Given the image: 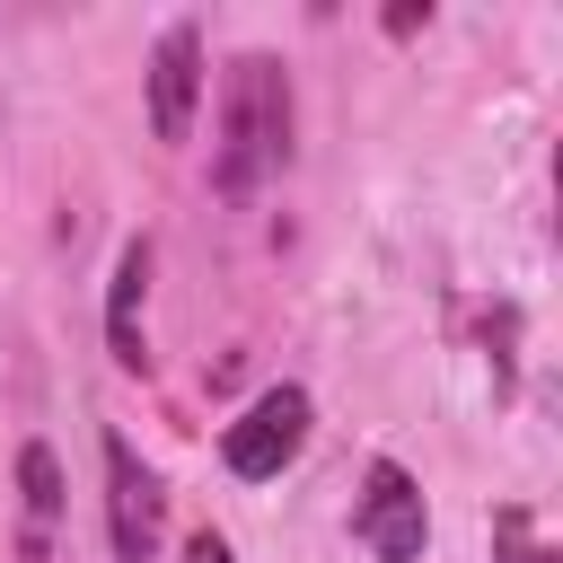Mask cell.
<instances>
[{
  "label": "cell",
  "instance_id": "8",
  "mask_svg": "<svg viewBox=\"0 0 563 563\" xmlns=\"http://www.w3.org/2000/svg\"><path fill=\"white\" fill-rule=\"evenodd\" d=\"M493 545H501V563H554V554L528 537V510H493Z\"/></svg>",
  "mask_w": 563,
  "mask_h": 563
},
{
  "label": "cell",
  "instance_id": "4",
  "mask_svg": "<svg viewBox=\"0 0 563 563\" xmlns=\"http://www.w3.org/2000/svg\"><path fill=\"white\" fill-rule=\"evenodd\" d=\"M106 528H114V563L158 554V475L132 457L123 431H106Z\"/></svg>",
  "mask_w": 563,
  "mask_h": 563
},
{
  "label": "cell",
  "instance_id": "1",
  "mask_svg": "<svg viewBox=\"0 0 563 563\" xmlns=\"http://www.w3.org/2000/svg\"><path fill=\"white\" fill-rule=\"evenodd\" d=\"M290 158V79L273 53H246L229 70V97H220V194H255L273 167Z\"/></svg>",
  "mask_w": 563,
  "mask_h": 563
},
{
  "label": "cell",
  "instance_id": "3",
  "mask_svg": "<svg viewBox=\"0 0 563 563\" xmlns=\"http://www.w3.org/2000/svg\"><path fill=\"white\" fill-rule=\"evenodd\" d=\"M352 537H361L378 563H422V545H431V510H422V484H413L396 457L369 466L361 510H352Z\"/></svg>",
  "mask_w": 563,
  "mask_h": 563
},
{
  "label": "cell",
  "instance_id": "10",
  "mask_svg": "<svg viewBox=\"0 0 563 563\" xmlns=\"http://www.w3.org/2000/svg\"><path fill=\"white\" fill-rule=\"evenodd\" d=\"M185 563H238V554H229V545H220V537H211V528H202V537H194V545H185Z\"/></svg>",
  "mask_w": 563,
  "mask_h": 563
},
{
  "label": "cell",
  "instance_id": "7",
  "mask_svg": "<svg viewBox=\"0 0 563 563\" xmlns=\"http://www.w3.org/2000/svg\"><path fill=\"white\" fill-rule=\"evenodd\" d=\"M18 510H26L18 554H26V563H44V554H53V519H62V457H53L44 440H26V449H18Z\"/></svg>",
  "mask_w": 563,
  "mask_h": 563
},
{
  "label": "cell",
  "instance_id": "6",
  "mask_svg": "<svg viewBox=\"0 0 563 563\" xmlns=\"http://www.w3.org/2000/svg\"><path fill=\"white\" fill-rule=\"evenodd\" d=\"M141 299H150V238H123L114 255V282H106V343L123 369H150V343H141Z\"/></svg>",
  "mask_w": 563,
  "mask_h": 563
},
{
  "label": "cell",
  "instance_id": "2",
  "mask_svg": "<svg viewBox=\"0 0 563 563\" xmlns=\"http://www.w3.org/2000/svg\"><path fill=\"white\" fill-rule=\"evenodd\" d=\"M299 449H308V387H264V396L229 422V440H220V457H229L238 484H273Z\"/></svg>",
  "mask_w": 563,
  "mask_h": 563
},
{
  "label": "cell",
  "instance_id": "5",
  "mask_svg": "<svg viewBox=\"0 0 563 563\" xmlns=\"http://www.w3.org/2000/svg\"><path fill=\"white\" fill-rule=\"evenodd\" d=\"M194 97H202V35L176 18L150 53V132L158 141H185L194 132Z\"/></svg>",
  "mask_w": 563,
  "mask_h": 563
},
{
  "label": "cell",
  "instance_id": "9",
  "mask_svg": "<svg viewBox=\"0 0 563 563\" xmlns=\"http://www.w3.org/2000/svg\"><path fill=\"white\" fill-rule=\"evenodd\" d=\"M422 26H431V9H413V0H396V9H387V35H422Z\"/></svg>",
  "mask_w": 563,
  "mask_h": 563
}]
</instances>
